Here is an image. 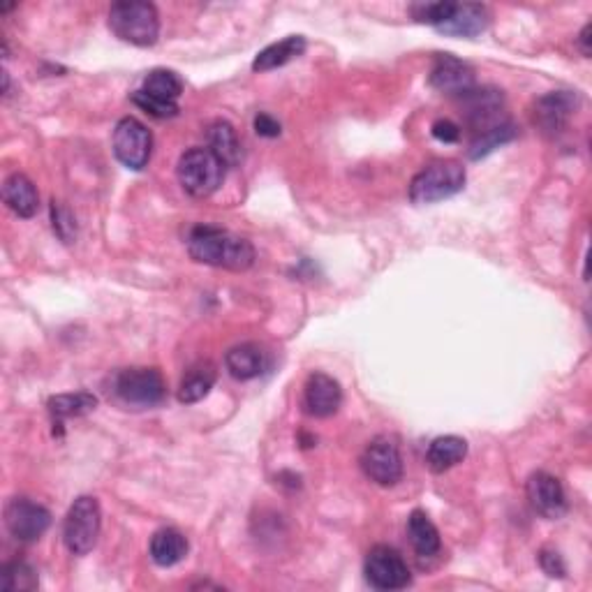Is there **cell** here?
<instances>
[{
    "mask_svg": "<svg viewBox=\"0 0 592 592\" xmlns=\"http://www.w3.org/2000/svg\"><path fill=\"white\" fill-rule=\"evenodd\" d=\"M188 253L199 264L227 271H248L255 264L253 243L227 229L199 225L188 236Z\"/></svg>",
    "mask_w": 592,
    "mask_h": 592,
    "instance_id": "obj_1",
    "label": "cell"
},
{
    "mask_svg": "<svg viewBox=\"0 0 592 592\" xmlns=\"http://www.w3.org/2000/svg\"><path fill=\"white\" fill-rule=\"evenodd\" d=\"M410 12L421 24L451 37H477L491 24V12L479 3H421Z\"/></svg>",
    "mask_w": 592,
    "mask_h": 592,
    "instance_id": "obj_2",
    "label": "cell"
},
{
    "mask_svg": "<svg viewBox=\"0 0 592 592\" xmlns=\"http://www.w3.org/2000/svg\"><path fill=\"white\" fill-rule=\"evenodd\" d=\"M109 28L118 40L135 47H153L160 35V17L155 5L142 0H123L109 10Z\"/></svg>",
    "mask_w": 592,
    "mask_h": 592,
    "instance_id": "obj_3",
    "label": "cell"
},
{
    "mask_svg": "<svg viewBox=\"0 0 592 592\" xmlns=\"http://www.w3.org/2000/svg\"><path fill=\"white\" fill-rule=\"evenodd\" d=\"M468 174L456 160H438L414 176L410 183V199L414 204H435L458 195L465 188Z\"/></svg>",
    "mask_w": 592,
    "mask_h": 592,
    "instance_id": "obj_4",
    "label": "cell"
},
{
    "mask_svg": "<svg viewBox=\"0 0 592 592\" xmlns=\"http://www.w3.org/2000/svg\"><path fill=\"white\" fill-rule=\"evenodd\" d=\"M225 165L209 148H190L185 151L176 167L181 188L195 199H206L216 192L225 179Z\"/></svg>",
    "mask_w": 592,
    "mask_h": 592,
    "instance_id": "obj_5",
    "label": "cell"
},
{
    "mask_svg": "<svg viewBox=\"0 0 592 592\" xmlns=\"http://www.w3.org/2000/svg\"><path fill=\"white\" fill-rule=\"evenodd\" d=\"M102 528V512L100 502L91 498V495H81L72 502L65 516L63 525V542L68 546L72 555H86L93 551V546L98 544Z\"/></svg>",
    "mask_w": 592,
    "mask_h": 592,
    "instance_id": "obj_6",
    "label": "cell"
},
{
    "mask_svg": "<svg viewBox=\"0 0 592 592\" xmlns=\"http://www.w3.org/2000/svg\"><path fill=\"white\" fill-rule=\"evenodd\" d=\"M114 394L128 407H155L165 401L167 384L155 368H125L114 377Z\"/></svg>",
    "mask_w": 592,
    "mask_h": 592,
    "instance_id": "obj_7",
    "label": "cell"
},
{
    "mask_svg": "<svg viewBox=\"0 0 592 592\" xmlns=\"http://www.w3.org/2000/svg\"><path fill=\"white\" fill-rule=\"evenodd\" d=\"M153 153V135L142 121L125 116L114 130V155L123 167L139 172L148 165Z\"/></svg>",
    "mask_w": 592,
    "mask_h": 592,
    "instance_id": "obj_8",
    "label": "cell"
},
{
    "mask_svg": "<svg viewBox=\"0 0 592 592\" xmlns=\"http://www.w3.org/2000/svg\"><path fill=\"white\" fill-rule=\"evenodd\" d=\"M361 470L377 486H396L403 479V458L398 442L389 435H380L361 454Z\"/></svg>",
    "mask_w": 592,
    "mask_h": 592,
    "instance_id": "obj_9",
    "label": "cell"
},
{
    "mask_svg": "<svg viewBox=\"0 0 592 592\" xmlns=\"http://www.w3.org/2000/svg\"><path fill=\"white\" fill-rule=\"evenodd\" d=\"M366 581L375 590H403L410 586L412 576L403 555L391 546H373L364 562Z\"/></svg>",
    "mask_w": 592,
    "mask_h": 592,
    "instance_id": "obj_10",
    "label": "cell"
},
{
    "mask_svg": "<svg viewBox=\"0 0 592 592\" xmlns=\"http://www.w3.org/2000/svg\"><path fill=\"white\" fill-rule=\"evenodd\" d=\"M51 525V514L40 502L28 498H12L5 507V528L17 542L33 544Z\"/></svg>",
    "mask_w": 592,
    "mask_h": 592,
    "instance_id": "obj_11",
    "label": "cell"
},
{
    "mask_svg": "<svg viewBox=\"0 0 592 592\" xmlns=\"http://www.w3.org/2000/svg\"><path fill=\"white\" fill-rule=\"evenodd\" d=\"M528 500L532 509L539 516L549 518V521H558L567 514V495L562 488L560 479L549 475V472H535L528 479Z\"/></svg>",
    "mask_w": 592,
    "mask_h": 592,
    "instance_id": "obj_12",
    "label": "cell"
},
{
    "mask_svg": "<svg viewBox=\"0 0 592 592\" xmlns=\"http://www.w3.org/2000/svg\"><path fill=\"white\" fill-rule=\"evenodd\" d=\"M428 81L435 91L444 95H465L475 88V72L468 63L451 54H440L435 58Z\"/></svg>",
    "mask_w": 592,
    "mask_h": 592,
    "instance_id": "obj_13",
    "label": "cell"
},
{
    "mask_svg": "<svg viewBox=\"0 0 592 592\" xmlns=\"http://www.w3.org/2000/svg\"><path fill=\"white\" fill-rule=\"evenodd\" d=\"M340 405H343V389L338 380L327 373H313L308 377L303 387V407L310 417L327 419L338 412Z\"/></svg>",
    "mask_w": 592,
    "mask_h": 592,
    "instance_id": "obj_14",
    "label": "cell"
},
{
    "mask_svg": "<svg viewBox=\"0 0 592 592\" xmlns=\"http://www.w3.org/2000/svg\"><path fill=\"white\" fill-rule=\"evenodd\" d=\"M576 105H579V95L572 91H553L544 95L535 105V125L544 135H558L565 130Z\"/></svg>",
    "mask_w": 592,
    "mask_h": 592,
    "instance_id": "obj_15",
    "label": "cell"
},
{
    "mask_svg": "<svg viewBox=\"0 0 592 592\" xmlns=\"http://www.w3.org/2000/svg\"><path fill=\"white\" fill-rule=\"evenodd\" d=\"M3 202L19 218H33L40 209V195H37L35 183L26 174L14 172L3 183Z\"/></svg>",
    "mask_w": 592,
    "mask_h": 592,
    "instance_id": "obj_16",
    "label": "cell"
},
{
    "mask_svg": "<svg viewBox=\"0 0 592 592\" xmlns=\"http://www.w3.org/2000/svg\"><path fill=\"white\" fill-rule=\"evenodd\" d=\"M225 366L234 380H255L266 368V352L255 343L236 345L225 354Z\"/></svg>",
    "mask_w": 592,
    "mask_h": 592,
    "instance_id": "obj_17",
    "label": "cell"
},
{
    "mask_svg": "<svg viewBox=\"0 0 592 592\" xmlns=\"http://www.w3.org/2000/svg\"><path fill=\"white\" fill-rule=\"evenodd\" d=\"M206 142H209V151L216 155V158L222 162L225 167H236L241 162V142L236 137V130L232 123L222 121H213L206 130Z\"/></svg>",
    "mask_w": 592,
    "mask_h": 592,
    "instance_id": "obj_18",
    "label": "cell"
},
{
    "mask_svg": "<svg viewBox=\"0 0 592 592\" xmlns=\"http://www.w3.org/2000/svg\"><path fill=\"white\" fill-rule=\"evenodd\" d=\"M306 51V37L303 35H290L285 40H280L276 44H269V47L262 49L253 61V70L255 72H269L276 68H283L294 58L303 56Z\"/></svg>",
    "mask_w": 592,
    "mask_h": 592,
    "instance_id": "obj_19",
    "label": "cell"
},
{
    "mask_svg": "<svg viewBox=\"0 0 592 592\" xmlns=\"http://www.w3.org/2000/svg\"><path fill=\"white\" fill-rule=\"evenodd\" d=\"M468 456V442L458 435H442V438L433 440L431 447L426 451V463L435 475H442L463 461Z\"/></svg>",
    "mask_w": 592,
    "mask_h": 592,
    "instance_id": "obj_20",
    "label": "cell"
},
{
    "mask_svg": "<svg viewBox=\"0 0 592 592\" xmlns=\"http://www.w3.org/2000/svg\"><path fill=\"white\" fill-rule=\"evenodd\" d=\"M407 537H410L412 549L421 558H433L442 549L438 528H435L431 518L426 516V512H421V509L412 512L410 518H407Z\"/></svg>",
    "mask_w": 592,
    "mask_h": 592,
    "instance_id": "obj_21",
    "label": "cell"
},
{
    "mask_svg": "<svg viewBox=\"0 0 592 592\" xmlns=\"http://www.w3.org/2000/svg\"><path fill=\"white\" fill-rule=\"evenodd\" d=\"M188 555V539L174 528H162L151 539V558L158 567H174Z\"/></svg>",
    "mask_w": 592,
    "mask_h": 592,
    "instance_id": "obj_22",
    "label": "cell"
},
{
    "mask_svg": "<svg viewBox=\"0 0 592 592\" xmlns=\"http://www.w3.org/2000/svg\"><path fill=\"white\" fill-rule=\"evenodd\" d=\"M213 384H216V368H213L209 361L190 368V373L183 377L179 387V403L192 405V403L204 401V398L209 396V391L213 389Z\"/></svg>",
    "mask_w": 592,
    "mask_h": 592,
    "instance_id": "obj_23",
    "label": "cell"
},
{
    "mask_svg": "<svg viewBox=\"0 0 592 592\" xmlns=\"http://www.w3.org/2000/svg\"><path fill=\"white\" fill-rule=\"evenodd\" d=\"M98 407V398L88 391H77V394H61L49 398V412L54 419H74L91 414Z\"/></svg>",
    "mask_w": 592,
    "mask_h": 592,
    "instance_id": "obj_24",
    "label": "cell"
},
{
    "mask_svg": "<svg viewBox=\"0 0 592 592\" xmlns=\"http://www.w3.org/2000/svg\"><path fill=\"white\" fill-rule=\"evenodd\" d=\"M139 91L153 95V98L176 102L183 93V81L179 74L172 70H151L144 77V84Z\"/></svg>",
    "mask_w": 592,
    "mask_h": 592,
    "instance_id": "obj_25",
    "label": "cell"
},
{
    "mask_svg": "<svg viewBox=\"0 0 592 592\" xmlns=\"http://www.w3.org/2000/svg\"><path fill=\"white\" fill-rule=\"evenodd\" d=\"M37 574L28 562L14 560L0 569V588L5 592H31L37 588Z\"/></svg>",
    "mask_w": 592,
    "mask_h": 592,
    "instance_id": "obj_26",
    "label": "cell"
},
{
    "mask_svg": "<svg viewBox=\"0 0 592 592\" xmlns=\"http://www.w3.org/2000/svg\"><path fill=\"white\" fill-rule=\"evenodd\" d=\"M514 137H516V128L512 123H502V125H498V128L481 132V135L477 137V142L472 144V148H470V158L472 160L484 158V155L495 151V148H500L502 144L512 142Z\"/></svg>",
    "mask_w": 592,
    "mask_h": 592,
    "instance_id": "obj_27",
    "label": "cell"
},
{
    "mask_svg": "<svg viewBox=\"0 0 592 592\" xmlns=\"http://www.w3.org/2000/svg\"><path fill=\"white\" fill-rule=\"evenodd\" d=\"M51 225L54 232L63 243H72L77 239V220H74L72 211L63 202H51Z\"/></svg>",
    "mask_w": 592,
    "mask_h": 592,
    "instance_id": "obj_28",
    "label": "cell"
},
{
    "mask_svg": "<svg viewBox=\"0 0 592 592\" xmlns=\"http://www.w3.org/2000/svg\"><path fill=\"white\" fill-rule=\"evenodd\" d=\"M132 102H135L139 109L146 111V114L153 116V118H174L176 114H179V105H176V102L153 98V95H148L144 91L132 93Z\"/></svg>",
    "mask_w": 592,
    "mask_h": 592,
    "instance_id": "obj_29",
    "label": "cell"
},
{
    "mask_svg": "<svg viewBox=\"0 0 592 592\" xmlns=\"http://www.w3.org/2000/svg\"><path fill=\"white\" fill-rule=\"evenodd\" d=\"M539 567H542L544 574L551 576V579H562V576L567 574L565 560H562V555L553 549L539 551Z\"/></svg>",
    "mask_w": 592,
    "mask_h": 592,
    "instance_id": "obj_30",
    "label": "cell"
},
{
    "mask_svg": "<svg viewBox=\"0 0 592 592\" xmlns=\"http://www.w3.org/2000/svg\"><path fill=\"white\" fill-rule=\"evenodd\" d=\"M433 137L444 144H456L461 139V128L449 118H442V121L433 123Z\"/></svg>",
    "mask_w": 592,
    "mask_h": 592,
    "instance_id": "obj_31",
    "label": "cell"
},
{
    "mask_svg": "<svg viewBox=\"0 0 592 592\" xmlns=\"http://www.w3.org/2000/svg\"><path fill=\"white\" fill-rule=\"evenodd\" d=\"M255 132L259 137H278L280 135V123L276 121V118L269 116V114H259L255 118Z\"/></svg>",
    "mask_w": 592,
    "mask_h": 592,
    "instance_id": "obj_32",
    "label": "cell"
},
{
    "mask_svg": "<svg viewBox=\"0 0 592 592\" xmlns=\"http://www.w3.org/2000/svg\"><path fill=\"white\" fill-rule=\"evenodd\" d=\"M590 24H586L583 26V31H581V35H579V47H581V54L583 56H590L592 54V49H590Z\"/></svg>",
    "mask_w": 592,
    "mask_h": 592,
    "instance_id": "obj_33",
    "label": "cell"
}]
</instances>
